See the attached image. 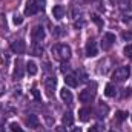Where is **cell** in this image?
Segmentation results:
<instances>
[{
    "mask_svg": "<svg viewBox=\"0 0 132 132\" xmlns=\"http://www.w3.org/2000/svg\"><path fill=\"white\" fill-rule=\"evenodd\" d=\"M72 132H81V129H80V128H74V129H72Z\"/></svg>",
    "mask_w": 132,
    "mask_h": 132,
    "instance_id": "33",
    "label": "cell"
},
{
    "mask_svg": "<svg viewBox=\"0 0 132 132\" xmlns=\"http://www.w3.org/2000/svg\"><path fill=\"white\" fill-rule=\"evenodd\" d=\"M37 71H38V68L35 65V62H28V63H26V72H28L29 75H35Z\"/></svg>",
    "mask_w": 132,
    "mask_h": 132,
    "instance_id": "18",
    "label": "cell"
},
{
    "mask_svg": "<svg viewBox=\"0 0 132 132\" xmlns=\"http://www.w3.org/2000/svg\"><path fill=\"white\" fill-rule=\"evenodd\" d=\"M55 83H57L55 77H48V78L45 80V89H46V94H48L49 97H51V95H52V92H54Z\"/></svg>",
    "mask_w": 132,
    "mask_h": 132,
    "instance_id": "9",
    "label": "cell"
},
{
    "mask_svg": "<svg viewBox=\"0 0 132 132\" xmlns=\"http://www.w3.org/2000/svg\"><path fill=\"white\" fill-rule=\"evenodd\" d=\"M57 132H68V131H66V128H63V126H59L57 128Z\"/></svg>",
    "mask_w": 132,
    "mask_h": 132,
    "instance_id": "32",
    "label": "cell"
},
{
    "mask_svg": "<svg viewBox=\"0 0 132 132\" xmlns=\"http://www.w3.org/2000/svg\"><path fill=\"white\" fill-rule=\"evenodd\" d=\"M52 54L55 55V59L65 62V60H69V57H71V48L68 45L59 43V45L52 46Z\"/></svg>",
    "mask_w": 132,
    "mask_h": 132,
    "instance_id": "1",
    "label": "cell"
},
{
    "mask_svg": "<svg viewBox=\"0 0 132 132\" xmlns=\"http://www.w3.org/2000/svg\"><path fill=\"white\" fill-rule=\"evenodd\" d=\"M12 22H14V25H22V22H23V19H22L20 15H14V19H12Z\"/></svg>",
    "mask_w": 132,
    "mask_h": 132,
    "instance_id": "25",
    "label": "cell"
},
{
    "mask_svg": "<svg viewBox=\"0 0 132 132\" xmlns=\"http://www.w3.org/2000/svg\"><path fill=\"white\" fill-rule=\"evenodd\" d=\"M45 28L43 26H40V25H37V26H34L32 31H31V37H32V40L35 43H38L40 40H43L45 38Z\"/></svg>",
    "mask_w": 132,
    "mask_h": 132,
    "instance_id": "6",
    "label": "cell"
},
{
    "mask_svg": "<svg viewBox=\"0 0 132 132\" xmlns=\"http://www.w3.org/2000/svg\"><path fill=\"white\" fill-rule=\"evenodd\" d=\"M89 115H91V109H88V108H83V109L78 111V118L81 121H88L89 120Z\"/></svg>",
    "mask_w": 132,
    "mask_h": 132,
    "instance_id": "16",
    "label": "cell"
},
{
    "mask_svg": "<svg viewBox=\"0 0 132 132\" xmlns=\"http://www.w3.org/2000/svg\"><path fill=\"white\" fill-rule=\"evenodd\" d=\"M125 55L132 60V45H126L125 46Z\"/></svg>",
    "mask_w": 132,
    "mask_h": 132,
    "instance_id": "24",
    "label": "cell"
},
{
    "mask_svg": "<svg viewBox=\"0 0 132 132\" xmlns=\"http://www.w3.org/2000/svg\"><path fill=\"white\" fill-rule=\"evenodd\" d=\"M43 6H45L43 0H42V2H40V0H29V2L26 3L25 14H26V15H34V14H37L40 9H43Z\"/></svg>",
    "mask_w": 132,
    "mask_h": 132,
    "instance_id": "3",
    "label": "cell"
},
{
    "mask_svg": "<svg viewBox=\"0 0 132 132\" xmlns=\"http://www.w3.org/2000/svg\"><path fill=\"white\" fill-rule=\"evenodd\" d=\"M89 132H101V126L100 125H94L92 128H89Z\"/></svg>",
    "mask_w": 132,
    "mask_h": 132,
    "instance_id": "26",
    "label": "cell"
},
{
    "mask_svg": "<svg viewBox=\"0 0 132 132\" xmlns=\"http://www.w3.org/2000/svg\"><path fill=\"white\" fill-rule=\"evenodd\" d=\"M108 112H109V108H108L106 104L100 103V104H98V108H97V117H98V118H104Z\"/></svg>",
    "mask_w": 132,
    "mask_h": 132,
    "instance_id": "13",
    "label": "cell"
},
{
    "mask_svg": "<svg viewBox=\"0 0 132 132\" xmlns=\"http://www.w3.org/2000/svg\"><path fill=\"white\" fill-rule=\"evenodd\" d=\"M62 121H63L65 126H72L74 125V115L71 112H66L65 115H63V118H62Z\"/></svg>",
    "mask_w": 132,
    "mask_h": 132,
    "instance_id": "17",
    "label": "cell"
},
{
    "mask_svg": "<svg viewBox=\"0 0 132 132\" xmlns=\"http://www.w3.org/2000/svg\"><path fill=\"white\" fill-rule=\"evenodd\" d=\"M68 71H69V66H68V65H63V66H62V72H63V74H66Z\"/></svg>",
    "mask_w": 132,
    "mask_h": 132,
    "instance_id": "31",
    "label": "cell"
},
{
    "mask_svg": "<svg viewBox=\"0 0 132 132\" xmlns=\"http://www.w3.org/2000/svg\"><path fill=\"white\" fill-rule=\"evenodd\" d=\"M126 118H128V112H125V111H118V112L115 114V120H117L118 123L125 121Z\"/></svg>",
    "mask_w": 132,
    "mask_h": 132,
    "instance_id": "20",
    "label": "cell"
},
{
    "mask_svg": "<svg viewBox=\"0 0 132 132\" xmlns=\"http://www.w3.org/2000/svg\"><path fill=\"white\" fill-rule=\"evenodd\" d=\"M92 20H94V22H95L98 26H103V22H101V20L98 19V15H92Z\"/></svg>",
    "mask_w": 132,
    "mask_h": 132,
    "instance_id": "29",
    "label": "cell"
},
{
    "mask_svg": "<svg viewBox=\"0 0 132 132\" xmlns=\"http://www.w3.org/2000/svg\"><path fill=\"white\" fill-rule=\"evenodd\" d=\"M94 89H95V85L92 86V89H91V88L83 89V91L78 94V100H80L81 103H89L91 100L95 97V91H94Z\"/></svg>",
    "mask_w": 132,
    "mask_h": 132,
    "instance_id": "5",
    "label": "cell"
},
{
    "mask_svg": "<svg viewBox=\"0 0 132 132\" xmlns=\"http://www.w3.org/2000/svg\"><path fill=\"white\" fill-rule=\"evenodd\" d=\"M98 54V48H97V43L94 40H89L86 43V55L88 57H95Z\"/></svg>",
    "mask_w": 132,
    "mask_h": 132,
    "instance_id": "8",
    "label": "cell"
},
{
    "mask_svg": "<svg viewBox=\"0 0 132 132\" xmlns=\"http://www.w3.org/2000/svg\"><path fill=\"white\" fill-rule=\"evenodd\" d=\"M60 97H62V100H63L65 103H72V94H71V91H68L66 88H63V89L60 91Z\"/></svg>",
    "mask_w": 132,
    "mask_h": 132,
    "instance_id": "14",
    "label": "cell"
},
{
    "mask_svg": "<svg viewBox=\"0 0 132 132\" xmlns=\"http://www.w3.org/2000/svg\"><path fill=\"white\" fill-rule=\"evenodd\" d=\"M11 51H12L14 54H25V51H26V43H25L23 40H15V42L11 43Z\"/></svg>",
    "mask_w": 132,
    "mask_h": 132,
    "instance_id": "7",
    "label": "cell"
},
{
    "mask_svg": "<svg viewBox=\"0 0 132 132\" xmlns=\"http://www.w3.org/2000/svg\"><path fill=\"white\" fill-rule=\"evenodd\" d=\"M104 95H106V97H111V98L115 97V95H117V89H115V86L111 85V83L106 85V88H104Z\"/></svg>",
    "mask_w": 132,
    "mask_h": 132,
    "instance_id": "15",
    "label": "cell"
},
{
    "mask_svg": "<svg viewBox=\"0 0 132 132\" xmlns=\"http://www.w3.org/2000/svg\"><path fill=\"white\" fill-rule=\"evenodd\" d=\"M129 75H131V69H129V66H120V68H117V69L114 71L112 78H114L115 81L121 83V81L128 80V78H129Z\"/></svg>",
    "mask_w": 132,
    "mask_h": 132,
    "instance_id": "2",
    "label": "cell"
},
{
    "mask_svg": "<svg viewBox=\"0 0 132 132\" xmlns=\"http://www.w3.org/2000/svg\"><path fill=\"white\" fill-rule=\"evenodd\" d=\"M23 77V63L22 60H17L15 62V66H14V78H22Z\"/></svg>",
    "mask_w": 132,
    "mask_h": 132,
    "instance_id": "12",
    "label": "cell"
},
{
    "mask_svg": "<svg viewBox=\"0 0 132 132\" xmlns=\"http://www.w3.org/2000/svg\"><path fill=\"white\" fill-rule=\"evenodd\" d=\"M131 118H132V115H131Z\"/></svg>",
    "mask_w": 132,
    "mask_h": 132,
    "instance_id": "35",
    "label": "cell"
},
{
    "mask_svg": "<svg viewBox=\"0 0 132 132\" xmlns=\"http://www.w3.org/2000/svg\"><path fill=\"white\" fill-rule=\"evenodd\" d=\"M65 12L66 11L62 5H55V6L52 8V15H54V19H57V20L63 19V17H65Z\"/></svg>",
    "mask_w": 132,
    "mask_h": 132,
    "instance_id": "10",
    "label": "cell"
},
{
    "mask_svg": "<svg viewBox=\"0 0 132 132\" xmlns=\"http://www.w3.org/2000/svg\"><path fill=\"white\" fill-rule=\"evenodd\" d=\"M32 54H34V55H42V54H43V46H42V45H38V43H34Z\"/></svg>",
    "mask_w": 132,
    "mask_h": 132,
    "instance_id": "21",
    "label": "cell"
},
{
    "mask_svg": "<svg viewBox=\"0 0 132 132\" xmlns=\"http://www.w3.org/2000/svg\"><path fill=\"white\" fill-rule=\"evenodd\" d=\"M114 43H115V34H112V32L103 34V38H101V43H100L103 51H109Z\"/></svg>",
    "mask_w": 132,
    "mask_h": 132,
    "instance_id": "4",
    "label": "cell"
},
{
    "mask_svg": "<svg viewBox=\"0 0 132 132\" xmlns=\"http://www.w3.org/2000/svg\"><path fill=\"white\" fill-rule=\"evenodd\" d=\"M123 97H125V98H128V97H132V89H131V88L125 89V94H123Z\"/></svg>",
    "mask_w": 132,
    "mask_h": 132,
    "instance_id": "28",
    "label": "cell"
},
{
    "mask_svg": "<svg viewBox=\"0 0 132 132\" xmlns=\"http://www.w3.org/2000/svg\"><path fill=\"white\" fill-rule=\"evenodd\" d=\"M32 95H34V98L37 100V101H38V100L42 98V97H40V92H38L37 89H32Z\"/></svg>",
    "mask_w": 132,
    "mask_h": 132,
    "instance_id": "30",
    "label": "cell"
},
{
    "mask_svg": "<svg viewBox=\"0 0 132 132\" xmlns=\"http://www.w3.org/2000/svg\"><path fill=\"white\" fill-rule=\"evenodd\" d=\"M63 34V31H62V28L60 26H57V28H54L52 29V35H62Z\"/></svg>",
    "mask_w": 132,
    "mask_h": 132,
    "instance_id": "27",
    "label": "cell"
},
{
    "mask_svg": "<svg viewBox=\"0 0 132 132\" xmlns=\"http://www.w3.org/2000/svg\"><path fill=\"white\" fill-rule=\"evenodd\" d=\"M9 129H11V132H25L20 128L19 123H11V125H9Z\"/></svg>",
    "mask_w": 132,
    "mask_h": 132,
    "instance_id": "23",
    "label": "cell"
},
{
    "mask_svg": "<svg viewBox=\"0 0 132 132\" xmlns=\"http://www.w3.org/2000/svg\"><path fill=\"white\" fill-rule=\"evenodd\" d=\"M75 77H77V80L80 78V81H86V80H88V77H86V74H85V71H83V69H78Z\"/></svg>",
    "mask_w": 132,
    "mask_h": 132,
    "instance_id": "22",
    "label": "cell"
},
{
    "mask_svg": "<svg viewBox=\"0 0 132 132\" xmlns=\"http://www.w3.org/2000/svg\"><path fill=\"white\" fill-rule=\"evenodd\" d=\"M26 123H28L29 128H37V126H38V118H37V115L31 114V115L26 118Z\"/></svg>",
    "mask_w": 132,
    "mask_h": 132,
    "instance_id": "19",
    "label": "cell"
},
{
    "mask_svg": "<svg viewBox=\"0 0 132 132\" xmlns=\"http://www.w3.org/2000/svg\"><path fill=\"white\" fill-rule=\"evenodd\" d=\"M65 83H66V86H69V88H77L78 86V80H77V77L74 74H66Z\"/></svg>",
    "mask_w": 132,
    "mask_h": 132,
    "instance_id": "11",
    "label": "cell"
},
{
    "mask_svg": "<svg viewBox=\"0 0 132 132\" xmlns=\"http://www.w3.org/2000/svg\"><path fill=\"white\" fill-rule=\"evenodd\" d=\"M0 109H2V104H0Z\"/></svg>",
    "mask_w": 132,
    "mask_h": 132,
    "instance_id": "34",
    "label": "cell"
}]
</instances>
